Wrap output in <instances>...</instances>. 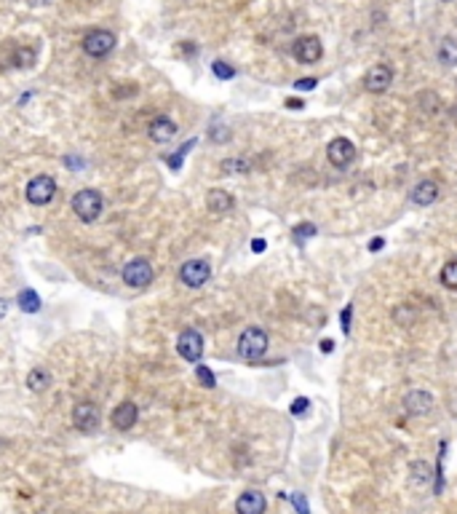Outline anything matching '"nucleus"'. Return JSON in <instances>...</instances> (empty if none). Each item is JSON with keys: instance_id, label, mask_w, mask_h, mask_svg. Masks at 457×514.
<instances>
[{"instance_id": "nucleus-1", "label": "nucleus", "mask_w": 457, "mask_h": 514, "mask_svg": "<svg viewBox=\"0 0 457 514\" xmlns=\"http://www.w3.org/2000/svg\"><path fill=\"white\" fill-rule=\"evenodd\" d=\"M268 351V335L259 327H246L238 338V356L246 362H257Z\"/></svg>"}, {"instance_id": "nucleus-2", "label": "nucleus", "mask_w": 457, "mask_h": 514, "mask_svg": "<svg viewBox=\"0 0 457 514\" xmlns=\"http://www.w3.org/2000/svg\"><path fill=\"white\" fill-rule=\"evenodd\" d=\"M102 206H105V199L94 188L78 190L75 199H72V212L81 217L83 222H94L96 217L102 215Z\"/></svg>"}, {"instance_id": "nucleus-3", "label": "nucleus", "mask_w": 457, "mask_h": 514, "mask_svg": "<svg viewBox=\"0 0 457 514\" xmlns=\"http://www.w3.org/2000/svg\"><path fill=\"white\" fill-rule=\"evenodd\" d=\"M176 351H179V356L185 359V362H201L203 356V335L198 332V330H185L179 338H176Z\"/></svg>"}, {"instance_id": "nucleus-4", "label": "nucleus", "mask_w": 457, "mask_h": 514, "mask_svg": "<svg viewBox=\"0 0 457 514\" xmlns=\"http://www.w3.org/2000/svg\"><path fill=\"white\" fill-rule=\"evenodd\" d=\"M115 46V35L108 32V30H91L86 38H83V51L89 56H108Z\"/></svg>"}, {"instance_id": "nucleus-5", "label": "nucleus", "mask_w": 457, "mask_h": 514, "mask_svg": "<svg viewBox=\"0 0 457 514\" xmlns=\"http://www.w3.org/2000/svg\"><path fill=\"white\" fill-rule=\"evenodd\" d=\"M179 279L182 284L188 287H203L212 279V265L209 260H188L182 268H179Z\"/></svg>"}, {"instance_id": "nucleus-6", "label": "nucleus", "mask_w": 457, "mask_h": 514, "mask_svg": "<svg viewBox=\"0 0 457 514\" xmlns=\"http://www.w3.org/2000/svg\"><path fill=\"white\" fill-rule=\"evenodd\" d=\"M123 282L129 287H136V289L148 287L150 282H153V265H150L145 257H136V260H131V263L123 268Z\"/></svg>"}, {"instance_id": "nucleus-7", "label": "nucleus", "mask_w": 457, "mask_h": 514, "mask_svg": "<svg viewBox=\"0 0 457 514\" xmlns=\"http://www.w3.org/2000/svg\"><path fill=\"white\" fill-rule=\"evenodd\" d=\"M54 193H56V182L49 175L32 177L27 185V201L35 203V206H43V203H49L54 199Z\"/></svg>"}, {"instance_id": "nucleus-8", "label": "nucleus", "mask_w": 457, "mask_h": 514, "mask_svg": "<svg viewBox=\"0 0 457 514\" xmlns=\"http://www.w3.org/2000/svg\"><path fill=\"white\" fill-rule=\"evenodd\" d=\"M326 158L337 169H345L356 158V148H353V142H350L348 137H337V139L329 142V148H326Z\"/></svg>"}, {"instance_id": "nucleus-9", "label": "nucleus", "mask_w": 457, "mask_h": 514, "mask_svg": "<svg viewBox=\"0 0 457 514\" xmlns=\"http://www.w3.org/2000/svg\"><path fill=\"white\" fill-rule=\"evenodd\" d=\"M390 83H393V70L388 65H375V68L366 70V75H363V89L372 92V94H382Z\"/></svg>"}, {"instance_id": "nucleus-10", "label": "nucleus", "mask_w": 457, "mask_h": 514, "mask_svg": "<svg viewBox=\"0 0 457 514\" xmlns=\"http://www.w3.org/2000/svg\"><path fill=\"white\" fill-rule=\"evenodd\" d=\"M72 423L81 432H94L99 426V407L94 402H78L72 407Z\"/></svg>"}, {"instance_id": "nucleus-11", "label": "nucleus", "mask_w": 457, "mask_h": 514, "mask_svg": "<svg viewBox=\"0 0 457 514\" xmlns=\"http://www.w3.org/2000/svg\"><path fill=\"white\" fill-rule=\"evenodd\" d=\"M404 407H406L409 415L423 418V415H428L430 410L436 407V399L428 391H423V389H412V391L404 396Z\"/></svg>"}, {"instance_id": "nucleus-12", "label": "nucleus", "mask_w": 457, "mask_h": 514, "mask_svg": "<svg viewBox=\"0 0 457 514\" xmlns=\"http://www.w3.org/2000/svg\"><path fill=\"white\" fill-rule=\"evenodd\" d=\"M321 54H323V46L316 35H305V38H300V41L295 43V56L302 62V65H313V62H318Z\"/></svg>"}, {"instance_id": "nucleus-13", "label": "nucleus", "mask_w": 457, "mask_h": 514, "mask_svg": "<svg viewBox=\"0 0 457 514\" xmlns=\"http://www.w3.org/2000/svg\"><path fill=\"white\" fill-rule=\"evenodd\" d=\"M265 509H268V501L259 490H246L236 501V512L238 514H265Z\"/></svg>"}, {"instance_id": "nucleus-14", "label": "nucleus", "mask_w": 457, "mask_h": 514, "mask_svg": "<svg viewBox=\"0 0 457 514\" xmlns=\"http://www.w3.org/2000/svg\"><path fill=\"white\" fill-rule=\"evenodd\" d=\"M136 418H139V410H136L134 402H121V405L112 410V426L118 429V432H129V429H134Z\"/></svg>"}, {"instance_id": "nucleus-15", "label": "nucleus", "mask_w": 457, "mask_h": 514, "mask_svg": "<svg viewBox=\"0 0 457 514\" xmlns=\"http://www.w3.org/2000/svg\"><path fill=\"white\" fill-rule=\"evenodd\" d=\"M439 199V185L433 180H423L417 182L415 190H412V203L415 206H430V203Z\"/></svg>"}, {"instance_id": "nucleus-16", "label": "nucleus", "mask_w": 457, "mask_h": 514, "mask_svg": "<svg viewBox=\"0 0 457 514\" xmlns=\"http://www.w3.org/2000/svg\"><path fill=\"white\" fill-rule=\"evenodd\" d=\"M206 206H209V212H214V215H225V212H230L233 206H236V201H233V196H230L228 190H209V196H206Z\"/></svg>"}, {"instance_id": "nucleus-17", "label": "nucleus", "mask_w": 457, "mask_h": 514, "mask_svg": "<svg viewBox=\"0 0 457 514\" xmlns=\"http://www.w3.org/2000/svg\"><path fill=\"white\" fill-rule=\"evenodd\" d=\"M174 134H176V123L172 118H166V115H161V118H155V121L150 123V139L153 142H169Z\"/></svg>"}, {"instance_id": "nucleus-18", "label": "nucleus", "mask_w": 457, "mask_h": 514, "mask_svg": "<svg viewBox=\"0 0 457 514\" xmlns=\"http://www.w3.org/2000/svg\"><path fill=\"white\" fill-rule=\"evenodd\" d=\"M27 386H30V391H46V389L51 386V372L43 370V367H35V370L27 375Z\"/></svg>"}, {"instance_id": "nucleus-19", "label": "nucleus", "mask_w": 457, "mask_h": 514, "mask_svg": "<svg viewBox=\"0 0 457 514\" xmlns=\"http://www.w3.org/2000/svg\"><path fill=\"white\" fill-rule=\"evenodd\" d=\"M16 303H19V308H22L25 313L41 311V298H38V292H35V289H22V292H19V298H16Z\"/></svg>"}, {"instance_id": "nucleus-20", "label": "nucleus", "mask_w": 457, "mask_h": 514, "mask_svg": "<svg viewBox=\"0 0 457 514\" xmlns=\"http://www.w3.org/2000/svg\"><path fill=\"white\" fill-rule=\"evenodd\" d=\"M439 62L446 65V68H457V43L455 41H442L439 46Z\"/></svg>"}, {"instance_id": "nucleus-21", "label": "nucleus", "mask_w": 457, "mask_h": 514, "mask_svg": "<svg viewBox=\"0 0 457 514\" xmlns=\"http://www.w3.org/2000/svg\"><path fill=\"white\" fill-rule=\"evenodd\" d=\"M442 284L446 287V289L457 292V260H449V263L442 268Z\"/></svg>"}, {"instance_id": "nucleus-22", "label": "nucleus", "mask_w": 457, "mask_h": 514, "mask_svg": "<svg viewBox=\"0 0 457 514\" xmlns=\"http://www.w3.org/2000/svg\"><path fill=\"white\" fill-rule=\"evenodd\" d=\"M219 166H222V172H228V175H246V172H249V161H243V158H225Z\"/></svg>"}, {"instance_id": "nucleus-23", "label": "nucleus", "mask_w": 457, "mask_h": 514, "mask_svg": "<svg viewBox=\"0 0 457 514\" xmlns=\"http://www.w3.org/2000/svg\"><path fill=\"white\" fill-rule=\"evenodd\" d=\"M195 378H198V383H201L203 389H214L217 386L214 372H212L206 365H195Z\"/></svg>"}, {"instance_id": "nucleus-24", "label": "nucleus", "mask_w": 457, "mask_h": 514, "mask_svg": "<svg viewBox=\"0 0 457 514\" xmlns=\"http://www.w3.org/2000/svg\"><path fill=\"white\" fill-rule=\"evenodd\" d=\"M393 319H396L399 325L406 327V325H412V322L417 319V311L412 308V306H399V308L393 311Z\"/></svg>"}, {"instance_id": "nucleus-25", "label": "nucleus", "mask_w": 457, "mask_h": 514, "mask_svg": "<svg viewBox=\"0 0 457 514\" xmlns=\"http://www.w3.org/2000/svg\"><path fill=\"white\" fill-rule=\"evenodd\" d=\"M428 463L425 460H417V463H412V482H417V485H425L428 482Z\"/></svg>"}, {"instance_id": "nucleus-26", "label": "nucleus", "mask_w": 457, "mask_h": 514, "mask_svg": "<svg viewBox=\"0 0 457 514\" xmlns=\"http://www.w3.org/2000/svg\"><path fill=\"white\" fill-rule=\"evenodd\" d=\"M193 145H195V139H188V142H185V145H182V148L176 150L174 156L169 158V166H172V169H182V161H185V156L193 150Z\"/></svg>"}, {"instance_id": "nucleus-27", "label": "nucleus", "mask_w": 457, "mask_h": 514, "mask_svg": "<svg viewBox=\"0 0 457 514\" xmlns=\"http://www.w3.org/2000/svg\"><path fill=\"white\" fill-rule=\"evenodd\" d=\"M212 73H214L219 81H230V78L236 75V70L230 68L228 62H222V59H217L214 65H212Z\"/></svg>"}, {"instance_id": "nucleus-28", "label": "nucleus", "mask_w": 457, "mask_h": 514, "mask_svg": "<svg viewBox=\"0 0 457 514\" xmlns=\"http://www.w3.org/2000/svg\"><path fill=\"white\" fill-rule=\"evenodd\" d=\"M310 236H316V225H313V222H300V225H295L297 242H305V239H310Z\"/></svg>"}, {"instance_id": "nucleus-29", "label": "nucleus", "mask_w": 457, "mask_h": 514, "mask_svg": "<svg viewBox=\"0 0 457 514\" xmlns=\"http://www.w3.org/2000/svg\"><path fill=\"white\" fill-rule=\"evenodd\" d=\"M289 501H292V506L297 509V514H310L308 501H305V496H302V493H289Z\"/></svg>"}, {"instance_id": "nucleus-30", "label": "nucleus", "mask_w": 457, "mask_h": 514, "mask_svg": "<svg viewBox=\"0 0 457 514\" xmlns=\"http://www.w3.org/2000/svg\"><path fill=\"white\" fill-rule=\"evenodd\" d=\"M308 407H310V399H308V396H297L295 402H292V415L302 418V415L308 413Z\"/></svg>"}, {"instance_id": "nucleus-31", "label": "nucleus", "mask_w": 457, "mask_h": 514, "mask_svg": "<svg viewBox=\"0 0 457 514\" xmlns=\"http://www.w3.org/2000/svg\"><path fill=\"white\" fill-rule=\"evenodd\" d=\"M350 316H353V306H345L340 313V325H342V335H350Z\"/></svg>"}, {"instance_id": "nucleus-32", "label": "nucleus", "mask_w": 457, "mask_h": 514, "mask_svg": "<svg viewBox=\"0 0 457 514\" xmlns=\"http://www.w3.org/2000/svg\"><path fill=\"white\" fill-rule=\"evenodd\" d=\"M316 86H318V81H316V78H300V81L295 83L297 92H313Z\"/></svg>"}, {"instance_id": "nucleus-33", "label": "nucleus", "mask_w": 457, "mask_h": 514, "mask_svg": "<svg viewBox=\"0 0 457 514\" xmlns=\"http://www.w3.org/2000/svg\"><path fill=\"white\" fill-rule=\"evenodd\" d=\"M32 59H35V54H32L30 49H22V51L16 54V62H19V68H22V65L27 68V65H30V62H32Z\"/></svg>"}, {"instance_id": "nucleus-34", "label": "nucleus", "mask_w": 457, "mask_h": 514, "mask_svg": "<svg viewBox=\"0 0 457 514\" xmlns=\"http://www.w3.org/2000/svg\"><path fill=\"white\" fill-rule=\"evenodd\" d=\"M382 246H385V239H382V236H377V239L369 242V252H380Z\"/></svg>"}, {"instance_id": "nucleus-35", "label": "nucleus", "mask_w": 457, "mask_h": 514, "mask_svg": "<svg viewBox=\"0 0 457 514\" xmlns=\"http://www.w3.org/2000/svg\"><path fill=\"white\" fill-rule=\"evenodd\" d=\"M321 351L323 353H332V351H335V340H332V338H323L321 340Z\"/></svg>"}, {"instance_id": "nucleus-36", "label": "nucleus", "mask_w": 457, "mask_h": 514, "mask_svg": "<svg viewBox=\"0 0 457 514\" xmlns=\"http://www.w3.org/2000/svg\"><path fill=\"white\" fill-rule=\"evenodd\" d=\"M265 246H268L265 239H255V242H252V252H265Z\"/></svg>"}, {"instance_id": "nucleus-37", "label": "nucleus", "mask_w": 457, "mask_h": 514, "mask_svg": "<svg viewBox=\"0 0 457 514\" xmlns=\"http://www.w3.org/2000/svg\"><path fill=\"white\" fill-rule=\"evenodd\" d=\"M286 108H289V110H302L305 105H302V99H286Z\"/></svg>"}, {"instance_id": "nucleus-38", "label": "nucleus", "mask_w": 457, "mask_h": 514, "mask_svg": "<svg viewBox=\"0 0 457 514\" xmlns=\"http://www.w3.org/2000/svg\"><path fill=\"white\" fill-rule=\"evenodd\" d=\"M6 313H8V300L0 298V316H6Z\"/></svg>"}, {"instance_id": "nucleus-39", "label": "nucleus", "mask_w": 457, "mask_h": 514, "mask_svg": "<svg viewBox=\"0 0 457 514\" xmlns=\"http://www.w3.org/2000/svg\"><path fill=\"white\" fill-rule=\"evenodd\" d=\"M444 3H452V0H444Z\"/></svg>"}]
</instances>
